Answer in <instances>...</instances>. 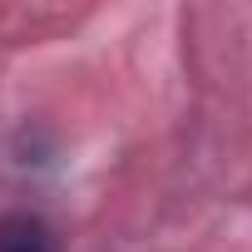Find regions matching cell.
I'll list each match as a JSON object with an SVG mask.
<instances>
[{
  "label": "cell",
  "instance_id": "cell-1",
  "mask_svg": "<svg viewBox=\"0 0 252 252\" xmlns=\"http://www.w3.org/2000/svg\"><path fill=\"white\" fill-rule=\"evenodd\" d=\"M0 252H60L55 232L35 213H5L0 218Z\"/></svg>",
  "mask_w": 252,
  "mask_h": 252
}]
</instances>
